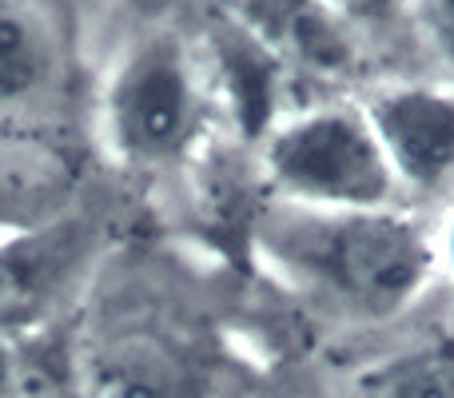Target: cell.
Here are the masks:
<instances>
[{
	"mask_svg": "<svg viewBox=\"0 0 454 398\" xmlns=\"http://www.w3.org/2000/svg\"><path fill=\"white\" fill-rule=\"evenodd\" d=\"M363 398H454V343H431L387 363L367 378Z\"/></svg>",
	"mask_w": 454,
	"mask_h": 398,
	"instance_id": "9c48e42d",
	"label": "cell"
},
{
	"mask_svg": "<svg viewBox=\"0 0 454 398\" xmlns=\"http://www.w3.org/2000/svg\"><path fill=\"white\" fill-rule=\"evenodd\" d=\"M104 398H196V378L156 343H124L100 371Z\"/></svg>",
	"mask_w": 454,
	"mask_h": 398,
	"instance_id": "ba28073f",
	"label": "cell"
},
{
	"mask_svg": "<svg viewBox=\"0 0 454 398\" xmlns=\"http://www.w3.org/2000/svg\"><path fill=\"white\" fill-rule=\"evenodd\" d=\"M200 88L188 52L172 36H152L124 56L104 96L108 136L128 164L180 160L200 136Z\"/></svg>",
	"mask_w": 454,
	"mask_h": 398,
	"instance_id": "3957f363",
	"label": "cell"
},
{
	"mask_svg": "<svg viewBox=\"0 0 454 398\" xmlns=\"http://www.w3.org/2000/svg\"><path fill=\"white\" fill-rule=\"evenodd\" d=\"M447 267L454 275V215H450V227H447Z\"/></svg>",
	"mask_w": 454,
	"mask_h": 398,
	"instance_id": "5bb4252c",
	"label": "cell"
},
{
	"mask_svg": "<svg viewBox=\"0 0 454 398\" xmlns=\"http://www.w3.org/2000/svg\"><path fill=\"white\" fill-rule=\"evenodd\" d=\"M415 4L439 52L454 64V0H415Z\"/></svg>",
	"mask_w": 454,
	"mask_h": 398,
	"instance_id": "8fae6325",
	"label": "cell"
},
{
	"mask_svg": "<svg viewBox=\"0 0 454 398\" xmlns=\"http://www.w3.org/2000/svg\"><path fill=\"white\" fill-rule=\"evenodd\" d=\"M60 40L36 0H0V108L24 104L52 84Z\"/></svg>",
	"mask_w": 454,
	"mask_h": 398,
	"instance_id": "52a82bcc",
	"label": "cell"
},
{
	"mask_svg": "<svg viewBox=\"0 0 454 398\" xmlns=\"http://www.w3.org/2000/svg\"><path fill=\"white\" fill-rule=\"evenodd\" d=\"M8 367H12V343L0 339V386H4V378H8Z\"/></svg>",
	"mask_w": 454,
	"mask_h": 398,
	"instance_id": "4fadbf2b",
	"label": "cell"
},
{
	"mask_svg": "<svg viewBox=\"0 0 454 398\" xmlns=\"http://www.w3.org/2000/svg\"><path fill=\"white\" fill-rule=\"evenodd\" d=\"M327 4H335L347 20H387V16H395L407 0H327Z\"/></svg>",
	"mask_w": 454,
	"mask_h": 398,
	"instance_id": "7c38bea8",
	"label": "cell"
},
{
	"mask_svg": "<svg viewBox=\"0 0 454 398\" xmlns=\"http://www.w3.org/2000/svg\"><path fill=\"white\" fill-rule=\"evenodd\" d=\"M239 32L267 56L315 80H347L359 68L351 20L327 0H227Z\"/></svg>",
	"mask_w": 454,
	"mask_h": 398,
	"instance_id": "277c9868",
	"label": "cell"
},
{
	"mask_svg": "<svg viewBox=\"0 0 454 398\" xmlns=\"http://www.w3.org/2000/svg\"><path fill=\"white\" fill-rule=\"evenodd\" d=\"M80 251V231L64 223L0 239V339L16 335L44 315Z\"/></svg>",
	"mask_w": 454,
	"mask_h": 398,
	"instance_id": "8992f818",
	"label": "cell"
},
{
	"mask_svg": "<svg viewBox=\"0 0 454 398\" xmlns=\"http://www.w3.org/2000/svg\"><path fill=\"white\" fill-rule=\"evenodd\" d=\"M267 223V247L291 275L371 323L399 315L434 271V247L423 227L387 207H295Z\"/></svg>",
	"mask_w": 454,
	"mask_h": 398,
	"instance_id": "6da1fadb",
	"label": "cell"
},
{
	"mask_svg": "<svg viewBox=\"0 0 454 398\" xmlns=\"http://www.w3.org/2000/svg\"><path fill=\"white\" fill-rule=\"evenodd\" d=\"M267 172L299 207L371 211L387 207L395 172L367 120L355 112L319 108L295 116L267 140Z\"/></svg>",
	"mask_w": 454,
	"mask_h": 398,
	"instance_id": "7a4b0ae2",
	"label": "cell"
},
{
	"mask_svg": "<svg viewBox=\"0 0 454 398\" xmlns=\"http://www.w3.org/2000/svg\"><path fill=\"white\" fill-rule=\"evenodd\" d=\"M0 398H84V391L60 343H32L12 347V367Z\"/></svg>",
	"mask_w": 454,
	"mask_h": 398,
	"instance_id": "30bf717a",
	"label": "cell"
},
{
	"mask_svg": "<svg viewBox=\"0 0 454 398\" xmlns=\"http://www.w3.org/2000/svg\"><path fill=\"white\" fill-rule=\"evenodd\" d=\"M363 120L395 180L439 188L454 172V96L434 88H391L371 100Z\"/></svg>",
	"mask_w": 454,
	"mask_h": 398,
	"instance_id": "5b68a950",
	"label": "cell"
}]
</instances>
